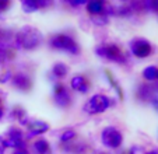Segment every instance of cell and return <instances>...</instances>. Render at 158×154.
<instances>
[{
    "mask_svg": "<svg viewBox=\"0 0 158 154\" xmlns=\"http://www.w3.org/2000/svg\"><path fill=\"white\" fill-rule=\"evenodd\" d=\"M49 45L51 48L57 50H64V52H69L72 55H77L80 52V48H78L77 42L74 41V38L70 35H66V34H57L53 35L49 39Z\"/></svg>",
    "mask_w": 158,
    "mask_h": 154,
    "instance_id": "277c9868",
    "label": "cell"
},
{
    "mask_svg": "<svg viewBox=\"0 0 158 154\" xmlns=\"http://www.w3.org/2000/svg\"><path fill=\"white\" fill-rule=\"evenodd\" d=\"M0 101H2V100H0Z\"/></svg>",
    "mask_w": 158,
    "mask_h": 154,
    "instance_id": "d590c367",
    "label": "cell"
},
{
    "mask_svg": "<svg viewBox=\"0 0 158 154\" xmlns=\"http://www.w3.org/2000/svg\"><path fill=\"white\" fill-rule=\"evenodd\" d=\"M2 116H3V109L0 108V119H2Z\"/></svg>",
    "mask_w": 158,
    "mask_h": 154,
    "instance_id": "d6a6232c",
    "label": "cell"
},
{
    "mask_svg": "<svg viewBox=\"0 0 158 154\" xmlns=\"http://www.w3.org/2000/svg\"><path fill=\"white\" fill-rule=\"evenodd\" d=\"M13 154H30L27 150H14Z\"/></svg>",
    "mask_w": 158,
    "mask_h": 154,
    "instance_id": "4dcf8cb0",
    "label": "cell"
},
{
    "mask_svg": "<svg viewBox=\"0 0 158 154\" xmlns=\"http://www.w3.org/2000/svg\"><path fill=\"white\" fill-rule=\"evenodd\" d=\"M146 154H158V150H157V148H154V150H150V151H147Z\"/></svg>",
    "mask_w": 158,
    "mask_h": 154,
    "instance_id": "1f68e13d",
    "label": "cell"
},
{
    "mask_svg": "<svg viewBox=\"0 0 158 154\" xmlns=\"http://www.w3.org/2000/svg\"><path fill=\"white\" fill-rule=\"evenodd\" d=\"M89 88H91V84H89V81H88V80H87V81H85V83H84V84H83V86H81V87H80V90H78V91H80V92H81V94H87V92H88V91H89Z\"/></svg>",
    "mask_w": 158,
    "mask_h": 154,
    "instance_id": "d4e9b609",
    "label": "cell"
},
{
    "mask_svg": "<svg viewBox=\"0 0 158 154\" xmlns=\"http://www.w3.org/2000/svg\"><path fill=\"white\" fill-rule=\"evenodd\" d=\"M137 95H139V98L143 101H147V100L150 101L152 97H154V95H152V88L148 86H141L140 90H139V92H137Z\"/></svg>",
    "mask_w": 158,
    "mask_h": 154,
    "instance_id": "9a60e30c",
    "label": "cell"
},
{
    "mask_svg": "<svg viewBox=\"0 0 158 154\" xmlns=\"http://www.w3.org/2000/svg\"><path fill=\"white\" fill-rule=\"evenodd\" d=\"M6 143H4V139L3 137H0V154H4V151H6Z\"/></svg>",
    "mask_w": 158,
    "mask_h": 154,
    "instance_id": "f1b7e54d",
    "label": "cell"
},
{
    "mask_svg": "<svg viewBox=\"0 0 158 154\" xmlns=\"http://www.w3.org/2000/svg\"><path fill=\"white\" fill-rule=\"evenodd\" d=\"M7 55H9V52H7V48H6V45L3 44V42L0 41V65L6 60V58H7Z\"/></svg>",
    "mask_w": 158,
    "mask_h": 154,
    "instance_id": "7402d4cb",
    "label": "cell"
},
{
    "mask_svg": "<svg viewBox=\"0 0 158 154\" xmlns=\"http://www.w3.org/2000/svg\"><path fill=\"white\" fill-rule=\"evenodd\" d=\"M130 52L133 56L144 59L152 53V45L151 42L144 38H134L130 41Z\"/></svg>",
    "mask_w": 158,
    "mask_h": 154,
    "instance_id": "8992f818",
    "label": "cell"
},
{
    "mask_svg": "<svg viewBox=\"0 0 158 154\" xmlns=\"http://www.w3.org/2000/svg\"><path fill=\"white\" fill-rule=\"evenodd\" d=\"M52 73H53L55 77H57V79H63V77L67 76V73H69V67H67V65L63 62H57L53 65V67H52Z\"/></svg>",
    "mask_w": 158,
    "mask_h": 154,
    "instance_id": "7c38bea8",
    "label": "cell"
},
{
    "mask_svg": "<svg viewBox=\"0 0 158 154\" xmlns=\"http://www.w3.org/2000/svg\"><path fill=\"white\" fill-rule=\"evenodd\" d=\"M28 126V137H34L36 135H42L49 130V123L45 121H30Z\"/></svg>",
    "mask_w": 158,
    "mask_h": 154,
    "instance_id": "ba28073f",
    "label": "cell"
},
{
    "mask_svg": "<svg viewBox=\"0 0 158 154\" xmlns=\"http://www.w3.org/2000/svg\"><path fill=\"white\" fill-rule=\"evenodd\" d=\"M32 148L36 154H51V146L49 142L45 139H38L34 142Z\"/></svg>",
    "mask_w": 158,
    "mask_h": 154,
    "instance_id": "8fae6325",
    "label": "cell"
},
{
    "mask_svg": "<svg viewBox=\"0 0 158 154\" xmlns=\"http://www.w3.org/2000/svg\"><path fill=\"white\" fill-rule=\"evenodd\" d=\"M35 3H36V7L39 9H45V7H48L49 6V2H46V0H35Z\"/></svg>",
    "mask_w": 158,
    "mask_h": 154,
    "instance_id": "4316f807",
    "label": "cell"
},
{
    "mask_svg": "<svg viewBox=\"0 0 158 154\" xmlns=\"http://www.w3.org/2000/svg\"><path fill=\"white\" fill-rule=\"evenodd\" d=\"M69 4L77 7V6H81V4H87V2L85 0H69Z\"/></svg>",
    "mask_w": 158,
    "mask_h": 154,
    "instance_id": "83f0119b",
    "label": "cell"
},
{
    "mask_svg": "<svg viewBox=\"0 0 158 154\" xmlns=\"http://www.w3.org/2000/svg\"><path fill=\"white\" fill-rule=\"evenodd\" d=\"M101 154H105V153H101Z\"/></svg>",
    "mask_w": 158,
    "mask_h": 154,
    "instance_id": "e575fe53",
    "label": "cell"
},
{
    "mask_svg": "<svg viewBox=\"0 0 158 154\" xmlns=\"http://www.w3.org/2000/svg\"><path fill=\"white\" fill-rule=\"evenodd\" d=\"M85 6H87V11H88V14L91 15V17L104 14L105 3L104 2H101V0H93V2H88Z\"/></svg>",
    "mask_w": 158,
    "mask_h": 154,
    "instance_id": "30bf717a",
    "label": "cell"
},
{
    "mask_svg": "<svg viewBox=\"0 0 158 154\" xmlns=\"http://www.w3.org/2000/svg\"><path fill=\"white\" fill-rule=\"evenodd\" d=\"M141 6H143V9L148 10V11L158 13V0H147Z\"/></svg>",
    "mask_w": 158,
    "mask_h": 154,
    "instance_id": "ffe728a7",
    "label": "cell"
},
{
    "mask_svg": "<svg viewBox=\"0 0 158 154\" xmlns=\"http://www.w3.org/2000/svg\"><path fill=\"white\" fill-rule=\"evenodd\" d=\"M101 142L109 148H118L123 142V136L120 130L114 126H108L101 132Z\"/></svg>",
    "mask_w": 158,
    "mask_h": 154,
    "instance_id": "5b68a950",
    "label": "cell"
},
{
    "mask_svg": "<svg viewBox=\"0 0 158 154\" xmlns=\"http://www.w3.org/2000/svg\"><path fill=\"white\" fill-rule=\"evenodd\" d=\"M53 98H55V102H56L57 107L60 108H66L67 105L72 102V95H70L69 90L64 84L62 83H57L53 88Z\"/></svg>",
    "mask_w": 158,
    "mask_h": 154,
    "instance_id": "52a82bcc",
    "label": "cell"
},
{
    "mask_svg": "<svg viewBox=\"0 0 158 154\" xmlns=\"http://www.w3.org/2000/svg\"><path fill=\"white\" fill-rule=\"evenodd\" d=\"M11 83L15 88L21 90V91H28L31 88V86H32L31 79L25 73H15L11 79Z\"/></svg>",
    "mask_w": 158,
    "mask_h": 154,
    "instance_id": "9c48e42d",
    "label": "cell"
},
{
    "mask_svg": "<svg viewBox=\"0 0 158 154\" xmlns=\"http://www.w3.org/2000/svg\"><path fill=\"white\" fill-rule=\"evenodd\" d=\"M9 7H10V2H6V0H0V14L6 11Z\"/></svg>",
    "mask_w": 158,
    "mask_h": 154,
    "instance_id": "484cf974",
    "label": "cell"
},
{
    "mask_svg": "<svg viewBox=\"0 0 158 154\" xmlns=\"http://www.w3.org/2000/svg\"><path fill=\"white\" fill-rule=\"evenodd\" d=\"M42 42V34L39 30L30 25L23 27L15 35V45L17 48L25 50H32L35 48H38Z\"/></svg>",
    "mask_w": 158,
    "mask_h": 154,
    "instance_id": "6da1fadb",
    "label": "cell"
},
{
    "mask_svg": "<svg viewBox=\"0 0 158 154\" xmlns=\"http://www.w3.org/2000/svg\"><path fill=\"white\" fill-rule=\"evenodd\" d=\"M85 81H87L85 77L81 76V74H77V76H74L72 80H70V87H72L73 90H76V91H78V90H80V87L83 86Z\"/></svg>",
    "mask_w": 158,
    "mask_h": 154,
    "instance_id": "e0dca14e",
    "label": "cell"
},
{
    "mask_svg": "<svg viewBox=\"0 0 158 154\" xmlns=\"http://www.w3.org/2000/svg\"><path fill=\"white\" fill-rule=\"evenodd\" d=\"M129 154H146V150H144L141 146H133V147L129 150Z\"/></svg>",
    "mask_w": 158,
    "mask_h": 154,
    "instance_id": "cb8c5ba5",
    "label": "cell"
},
{
    "mask_svg": "<svg viewBox=\"0 0 158 154\" xmlns=\"http://www.w3.org/2000/svg\"><path fill=\"white\" fill-rule=\"evenodd\" d=\"M150 102H151V105L154 107V109L158 111V97H152L151 100H150Z\"/></svg>",
    "mask_w": 158,
    "mask_h": 154,
    "instance_id": "f546056e",
    "label": "cell"
},
{
    "mask_svg": "<svg viewBox=\"0 0 158 154\" xmlns=\"http://www.w3.org/2000/svg\"><path fill=\"white\" fill-rule=\"evenodd\" d=\"M95 53L99 58H104V59L115 62V63H120V65L126 63V60H127V55L115 44L99 45V46H97Z\"/></svg>",
    "mask_w": 158,
    "mask_h": 154,
    "instance_id": "3957f363",
    "label": "cell"
},
{
    "mask_svg": "<svg viewBox=\"0 0 158 154\" xmlns=\"http://www.w3.org/2000/svg\"><path fill=\"white\" fill-rule=\"evenodd\" d=\"M76 136H77L76 130H73V129H66V130L60 135V140H62L63 143H67V142H70V140L74 139Z\"/></svg>",
    "mask_w": 158,
    "mask_h": 154,
    "instance_id": "ac0fdd59",
    "label": "cell"
},
{
    "mask_svg": "<svg viewBox=\"0 0 158 154\" xmlns=\"http://www.w3.org/2000/svg\"><path fill=\"white\" fill-rule=\"evenodd\" d=\"M114 105V101L110 100L108 95L105 94H95L89 98L84 104V112L89 113V115H98L108 109L109 107Z\"/></svg>",
    "mask_w": 158,
    "mask_h": 154,
    "instance_id": "7a4b0ae2",
    "label": "cell"
},
{
    "mask_svg": "<svg viewBox=\"0 0 158 154\" xmlns=\"http://www.w3.org/2000/svg\"><path fill=\"white\" fill-rule=\"evenodd\" d=\"M15 116H17V119L20 121L21 125H28V123H30V118H28V115L25 113L24 109L17 108V109H15Z\"/></svg>",
    "mask_w": 158,
    "mask_h": 154,
    "instance_id": "d6986e66",
    "label": "cell"
},
{
    "mask_svg": "<svg viewBox=\"0 0 158 154\" xmlns=\"http://www.w3.org/2000/svg\"><path fill=\"white\" fill-rule=\"evenodd\" d=\"M157 66L150 65L143 70V79L146 81H154L157 80Z\"/></svg>",
    "mask_w": 158,
    "mask_h": 154,
    "instance_id": "4fadbf2b",
    "label": "cell"
},
{
    "mask_svg": "<svg viewBox=\"0 0 158 154\" xmlns=\"http://www.w3.org/2000/svg\"><path fill=\"white\" fill-rule=\"evenodd\" d=\"M21 9H23L24 13L31 14V13H35L38 10V7H36L35 0H23L21 2Z\"/></svg>",
    "mask_w": 158,
    "mask_h": 154,
    "instance_id": "5bb4252c",
    "label": "cell"
},
{
    "mask_svg": "<svg viewBox=\"0 0 158 154\" xmlns=\"http://www.w3.org/2000/svg\"><path fill=\"white\" fill-rule=\"evenodd\" d=\"M7 139L20 142V140H24V133H23L18 127H10L9 132H7Z\"/></svg>",
    "mask_w": 158,
    "mask_h": 154,
    "instance_id": "2e32d148",
    "label": "cell"
},
{
    "mask_svg": "<svg viewBox=\"0 0 158 154\" xmlns=\"http://www.w3.org/2000/svg\"><path fill=\"white\" fill-rule=\"evenodd\" d=\"M91 21L97 25H106L108 24V17L105 14H99V15H94L91 17Z\"/></svg>",
    "mask_w": 158,
    "mask_h": 154,
    "instance_id": "44dd1931",
    "label": "cell"
},
{
    "mask_svg": "<svg viewBox=\"0 0 158 154\" xmlns=\"http://www.w3.org/2000/svg\"><path fill=\"white\" fill-rule=\"evenodd\" d=\"M11 79H13V73L10 70H6L2 76H0V83L6 84V83H9V81H11Z\"/></svg>",
    "mask_w": 158,
    "mask_h": 154,
    "instance_id": "603a6c76",
    "label": "cell"
},
{
    "mask_svg": "<svg viewBox=\"0 0 158 154\" xmlns=\"http://www.w3.org/2000/svg\"><path fill=\"white\" fill-rule=\"evenodd\" d=\"M157 80H158V69H157Z\"/></svg>",
    "mask_w": 158,
    "mask_h": 154,
    "instance_id": "836d02e7",
    "label": "cell"
}]
</instances>
